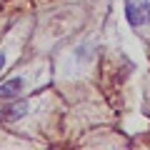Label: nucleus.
Listing matches in <instances>:
<instances>
[{"label": "nucleus", "instance_id": "1", "mask_svg": "<svg viewBox=\"0 0 150 150\" xmlns=\"http://www.w3.org/2000/svg\"><path fill=\"white\" fill-rule=\"evenodd\" d=\"M125 18L133 28L150 23V0H125Z\"/></svg>", "mask_w": 150, "mask_h": 150}, {"label": "nucleus", "instance_id": "2", "mask_svg": "<svg viewBox=\"0 0 150 150\" xmlns=\"http://www.w3.org/2000/svg\"><path fill=\"white\" fill-rule=\"evenodd\" d=\"M25 112H28V103L25 100L10 103L8 108L0 110V123H15V120H20L23 115H25Z\"/></svg>", "mask_w": 150, "mask_h": 150}, {"label": "nucleus", "instance_id": "3", "mask_svg": "<svg viewBox=\"0 0 150 150\" xmlns=\"http://www.w3.org/2000/svg\"><path fill=\"white\" fill-rule=\"evenodd\" d=\"M23 88H25V80H23V78L5 80L3 85H0V100H13V98H18Z\"/></svg>", "mask_w": 150, "mask_h": 150}, {"label": "nucleus", "instance_id": "4", "mask_svg": "<svg viewBox=\"0 0 150 150\" xmlns=\"http://www.w3.org/2000/svg\"><path fill=\"white\" fill-rule=\"evenodd\" d=\"M3 65H5V55L0 53V70H3Z\"/></svg>", "mask_w": 150, "mask_h": 150}]
</instances>
